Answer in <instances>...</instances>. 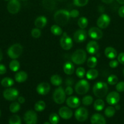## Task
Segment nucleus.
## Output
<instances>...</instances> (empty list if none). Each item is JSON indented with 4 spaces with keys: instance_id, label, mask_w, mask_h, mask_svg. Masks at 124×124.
I'll list each match as a JSON object with an SVG mask.
<instances>
[{
    "instance_id": "1",
    "label": "nucleus",
    "mask_w": 124,
    "mask_h": 124,
    "mask_svg": "<svg viewBox=\"0 0 124 124\" xmlns=\"http://www.w3.org/2000/svg\"><path fill=\"white\" fill-rule=\"evenodd\" d=\"M54 20L59 25H65L71 18L70 12L66 10H59L54 14Z\"/></svg>"
},
{
    "instance_id": "2",
    "label": "nucleus",
    "mask_w": 124,
    "mask_h": 124,
    "mask_svg": "<svg viewBox=\"0 0 124 124\" xmlns=\"http://www.w3.org/2000/svg\"><path fill=\"white\" fill-rule=\"evenodd\" d=\"M108 91V85L104 82H98L93 86V94L97 98H102L105 97L107 94Z\"/></svg>"
},
{
    "instance_id": "3",
    "label": "nucleus",
    "mask_w": 124,
    "mask_h": 124,
    "mask_svg": "<svg viewBox=\"0 0 124 124\" xmlns=\"http://www.w3.org/2000/svg\"><path fill=\"white\" fill-rule=\"evenodd\" d=\"M87 59V53L84 50L78 49L75 51L71 56L73 62L77 65L83 64Z\"/></svg>"
},
{
    "instance_id": "4",
    "label": "nucleus",
    "mask_w": 124,
    "mask_h": 124,
    "mask_svg": "<svg viewBox=\"0 0 124 124\" xmlns=\"http://www.w3.org/2000/svg\"><path fill=\"white\" fill-rule=\"evenodd\" d=\"M23 52V47L19 44H15L8 48L7 54L11 59H15L21 55Z\"/></svg>"
},
{
    "instance_id": "5",
    "label": "nucleus",
    "mask_w": 124,
    "mask_h": 124,
    "mask_svg": "<svg viewBox=\"0 0 124 124\" xmlns=\"http://www.w3.org/2000/svg\"><path fill=\"white\" fill-rule=\"evenodd\" d=\"M75 90L76 93L80 95L86 94L90 90L89 82L85 79L80 80L75 85Z\"/></svg>"
},
{
    "instance_id": "6",
    "label": "nucleus",
    "mask_w": 124,
    "mask_h": 124,
    "mask_svg": "<svg viewBox=\"0 0 124 124\" xmlns=\"http://www.w3.org/2000/svg\"><path fill=\"white\" fill-rule=\"evenodd\" d=\"M53 99L54 102L58 104H62L66 99V93L62 87H59L54 91Z\"/></svg>"
},
{
    "instance_id": "7",
    "label": "nucleus",
    "mask_w": 124,
    "mask_h": 124,
    "mask_svg": "<svg viewBox=\"0 0 124 124\" xmlns=\"http://www.w3.org/2000/svg\"><path fill=\"white\" fill-rule=\"evenodd\" d=\"M73 40L65 32L63 33L60 39L61 47L65 50H70L73 47Z\"/></svg>"
},
{
    "instance_id": "8",
    "label": "nucleus",
    "mask_w": 124,
    "mask_h": 124,
    "mask_svg": "<svg viewBox=\"0 0 124 124\" xmlns=\"http://www.w3.org/2000/svg\"><path fill=\"white\" fill-rule=\"evenodd\" d=\"M19 92L18 90L13 88H7L3 92V96L6 100L12 101L18 98Z\"/></svg>"
},
{
    "instance_id": "9",
    "label": "nucleus",
    "mask_w": 124,
    "mask_h": 124,
    "mask_svg": "<svg viewBox=\"0 0 124 124\" xmlns=\"http://www.w3.org/2000/svg\"><path fill=\"white\" fill-rule=\"evenodd\" d=\"M75 116L76 119L79 122H84L88 118V110L84 107L79 108L75 111Z\"/></svg>"
},
{
    "instance_id": "10",
    "label": "nucleus",
    "mask_w": 124,
    "mask_h": 124,
    "mask_svg": "<svg viewBox=\"0 0 124 124\" xmlns=\"http://www.w3.org/2000/svg\"><path fill=\"white\" fill-rule=\"evenodd\" d=\"M7 10L11 14H16L21 8V4L19 0H10L7 4Z\"/></svg>"
},
{
    "instance_id": "11",
    "label": "nucleus",
    "mask_w": 124,
    "mask_h": 124,
    "mask_svg": "<svg viewBox=\"0 0 124 124\" xmlns=\"http://www.w3.org/2000/svg\"><path fill=\"white\" fill-rule=\"evenodd\" d=\"M24 119L26 124H36L38 121L37 114L33 110H29L24 115Z\"/></svg>"
},
{
    "instance_id": "12",
    "label": "nucleus",
    "mask_w": 124,
    "mask_h": 124,
    "mask_svg": "<svg viewBox=\"0 0 124 124\" xmlns=\"http://www.w3.org/2000/svg\"><path fill=\"white\" fill-rule=\"evenodd\" d=\"M111 19L107 14H102L98 18L97 20V25L101 29H106L110 24Z\"/></svg>"
},
{
    "instance_id": "13",
    "label": "nucleus",
    "mask_w": 124,
    "mask_h": 124,
    "mask_svg": "<svg viewBox=\"0 0 124 124\" xmlns=\"http://www.w3.org/2000/svg\"><path fill=\"white\" fill-rule=\"evenodd\" d=\"M120 94L117 92H111L107 96L106 101L110 105H115L117 104L120 101Z\"/></svg>"
},
{
    "instance_id": "14",
    "label": "nucleus",
    "mask_w": 124,
    "mask_h": 124,
    "mask_svg": "<svg viewBox=\"0 0 124 124\" xmlns=\"http://www.w3.org/2000/svg\"><path fill=\"white\" fill-rule=\"evenodd\" d=\"M88 34L91 38L95 40H99L102 38L103 33L100 28L93 27L88 31Z\"/></svg>"
},
{
    "instance_id": "15",
    "label": "nucleus",
    "mask_w": 124,
    "mask_h": 124,
    "mask_svg": "<svg viewBox=\"0 0 124 124\" xmlns=\"http://www.w3.org/2000/svg\"><path fill=\"white\" fill-rule=\"evenodd\" d=\"M87 38V31L84 29H80L75 32L73 35V39L77 43H82L84 42Z\"/></svg>"
},
{
    "instance_id": "16",
    "label": "nucleus",
    "mask_w": 124,
    "mask_h": 124,
    "mask_svg": "<svg viewBox=\"0 0 124 124\" xmlns=\"http://www.w3.org/2000/svg\"><path fill=\"white\" fill-rule=\"evenodd\" d=\"M50 90V85L47 82H41L38 85L36 92L41 95H46Z\"/></svg>"
},
{
    "instance_id": "17",
    "label": "nucleus",
    "mask_w": 124,
    "mask_h": 124,
    "mask_svg": "<svg viewBox=\"0 0 124 124\" xmlns=\"http://www.w3.org/2000/svg\"><path fill=\"white\" fill-rule=\"evenodd\" d=\"M86 50L89 54H94L98 53V52L99 51V46L96 41H90L86 46Z\"/></svg>"
},
{
    "instance_id": "18",
    "label": "nucleus",
    "mask_w": 124,
    "mask_h": 124,
    "mask_svg": "<svg viewBox=\"0 0 124 124\" xmlns=\"http://www.w3.org/2000/svg\"><path fill=\"white\" fill-rule=\"evenodd\" d=\"M59 115L64 119H70L73 116V111L67 107H62L59 109Z\"/></svg>"
},
{
    "instance_id": "19",
    "label": "nucleus",
    "mask_w": 124,
    "mask_h": 124,
    "mask_svg": "<svg viewBox=\"0 0 124 124\" xmlns=\"http://www.w3.org/2000/svg\"><path fill=\"white\" fill-rule=\"evenodd\" d=\"M66 104L70 108H76L81 105V101L76 96H70L66 100Z\"/></svg>"
},
{
    "instance_id": "20",
    "label": "nucleus",
    "mask_w": 124,
    "mask_h": 124,
    "mask_svg": "<svg viewBox=\"0 0 124 124\" xmlns=\"http://www.w3.org/2000/svg\"><path fill=\"white\" fill-rule=\"evenodd\" d=\"M92 124H106L105 117L99 113H95L91 117Z\"/></svg>"
},
{
    "instance_id": "21",
    "label": "nucleus",
    "mask_w": 124,
    "mask_h": 124,
    "mask_svg": "<svg viewBox=\"0 0 124 124\" xmlns=\"http://www.w3.org/2000/svg\"><path fill=\"white\" fill-rule=\"evenodd\" d=\"M42 5L46 10H53L56 8V2L54 0H42Z\"/></svg>"
},
{
    "instance_id": "22",
    "label": "nucleus",
    "mask_w": 124,
    "mask_h": 124,
    "mask_svg": "<svg viewBox=\"0 0 124 124\" xmlns=\"http://www.w3.org/2000/svg\"><path fill=\"white\" fill-rule=\"evenodd\" d=\"M47 23V19L46 16H40L38 17L35 21V25L38 29H42L46 25Z\"/></svg>"
},
{
    "instance_id": "23",
    "label": "nucleus",
    "mask_w": 124,
    "mask_h": 124,
    "mask_svg": "<svg viewBox=\"0 0 124 124\" xmlns=\"http://www.w3.org/2000/svg\"><path fill=\"white\" fill-rule=\"evenodd\" d=\"M104 53L106 57H107L108 59H113L117 56V51L115 48L112 47H107L104 51Z\"/></svg>"
},
{
    "instance_id": "24",
    "label": "nucleus",
    "mask_w": 124,
    "mask_h": 124,
    "mask_svg": "<svg viewBox=\"0 0 124 124\" xmlns=\"http://www.w3.org/2000/svg\"><path fill=\"white\" fill-rule=\"evenodd\" d=\"M28 75L26 72L24 71H21L16 73V74L15 76V79L17 82L19 83H23L27 79Z\"/></svg>"
},
{
    "instance_id": "25",
    "label": "nucleus",
    "mask_w": 124,
    "mask_h": 124,
    "mask_svg": "<svg viewBox=\"0 0 124 124\" xmlns=\"http://www.w3.org/2000/svg\"><path fill=\"white\" fill-rule=\"evenodd\" d=\"M64 72L67 75H71L75 71V66L70 62H67L63 67Z\"/></svg>"
},
{
    "instance_id": "26",
    "label": "nucleus",
    "mask_w": 124,
    "mask_h": 124,
    "mask_svg": "<svg viewBox=\"0 0 124 124\" xmlns=\"http://www.w3.org/2000/svg\"><path fill=\"white\" fill-rule=\"evenodd\" d=\"M99 75V72L97 70L94 69H92L88 70L86 73V77L89 80H93L97 78Z\"/></svg>"
},
{
    "instance_id": "27",
    "label": "nucleus",
    "mask_w": 124,
    "mask_h": 124,
    "mask_svg": "<svg viewBox=\"0 0 124 124\" xmlns=\"http://www.w3.org/2000/svg\"><path fill=\"white\" fill-rule=\"evenodd\" d=\"M50 82L53 85L60 86L62 83V79L59 75H54L51 77Z\"/></svg>"
},
{
    "instance_id": "28",
    "label": "nucleus",
    "mask_w": 124,
    "mask_h": 124,
    "mask_svg": "<svg viewBox=\"0 0 124 124\" xmlns=\"http://www.w3.org/2000/svg\"><path fill=\"white\" fill-rule=\"evenodd\" d=\"M93 106H94V110L98 111H101L105 107V102L102 99H98L95 101Z\"/></svg>"
},
{
    "instance_id": "29",
    "label": "nucleus",
    "mask_w": 124,
    "mask_h": 124,
    "mask_svg": "<svg viewBox=\"0 0 124 124\" xmlns=\"http://www.w3.org/2000/svg\"><path fill=\"white\" fill-rule=\"evenodd\" d=\"M50 31L52 33V34L56 35V36H60L63 34V31L61 27H59L58 25H56V24L53 25L51 27Z\"/></svg>"
},
{
    "instance_id": "30",
    "label": "nucleus",
    "mask_w": 124,
    "mask_h": 124,
    "mask_svg": "<svg viewBox=\"0 0 124 124\" xmlns=\"http://www.w3.org/2000/svg\"><path fill=\"white\" fill-rule=\"evenodd\" d=\"M98 64V59L95 56H91L87 59V65L91 69H94Z\"/></svg>"
},
{
    "instance_id": "31",
    "label": "nucleus",
    "mask_w": 124,
    "mask_h": 124,
    "mask_svg": "<svg viewBox=\"0 0 124 124\" xmlns=\"http://www.w3.org/2000/svg\"><path fill=\"white\" fill-rule=\"evenodd\" d=\"M88 21L87 19V18L84 16L81 17L80 18H79L78 21V26L81 28V29H84L88 26Z\"/></svg>"
},
{
    "instance_id": "32",
    "label": "nucleus",
    "mask_w": 124,
    "mask_h": 124,
    "mask_svg": "<svg viewBox=\"0 0 124 124\" xmlns=\"http://www.w3.org/2000/svg\"><path fill=\"white\" fill-rule=\"evenodd\" d=\"M46 103L43 101H39L35 104V111L41 112V111H44L46 108Z\"/></svg>"
},
{
    "instance_id": "33",
    "label": "nucleus",
    "mask_w": 124,
    "mask_h": 124,
    "mask_svg": "<svg viewBox=\"0 0 124 124\" xmlns=\"http://www.w3.org/2000/svg\"><path fill=\"white\" fill-rule=\"evenodd\" d=\"M9 68L12 71H17L20 68V64L17 60L13 59L10 62Z\"/></svg>"
},
{
    "instance_id": "34",
    "label": "nucleus",
    "mask_w": 124,
    "mask_h": 124,
    "mask_svg": "<svg viewBox=\"0 0 124 124\" xmlns=\"http://www.w3.org/2000/svg\"><path fill=\"white\" fill-rule=\"evenodd\" d=\"M1 85L4 87H10L14 84V81L12 78H5L1 81Z\"/></svg>"
},
{
    "instance_id": "35",
    "label": "nucleus",
    "mask_w": 124,
    "mask_h": 124,
    "mask_svg": "<svg viewBox=\"0 0 124 124\" xmlns=\"http://www.w3.org/2000/svg\"><path fill=\"white\" fill-rule=\"evenodd\" d=\"M116 108L112 106H109L105 110V115L108 117H111L115 115L116 113Z\"/></svg>"
},
{
    "instance_id": "36",
    "label": "nucleus",
    "mask_w": 124,
    "mask_h": 124,
    "mask_svg": "<svg viewBox=\"0 0 124 124\" xmlns=\"http://www.w3.org/2000/svg\"><path fill=\"white\" fill-rule=\"evenodd\" d=\"M20 104L19 102H14L12 103L9 107V110L10 112L13 113H15L18 111H19L20 110Z\"/></svg>"
},
{
    "instance_id": "37",
    "label": "nucleus",
    "mask_w": 124,
    "mask_h": 124,
    "mask_svg": "<svg viewBox=\"0 0 124 124\" xmlns=\"http://www.w3.org/2000/svg\"><path fill=\"white\" fill-rule=\"evenodd\" d=\"M93 98L90 95H87L84 97L82 99V103L85 106H89L93 103Z\"/></svg>"
},
{
    "instance_id": "38",
    "label": "nucleus",
    "mask_w": 124,
    "mask_h": 124,
    "mask_svg": "<svg viewBox=\"0 0 124 124\" xmlns=\"http://www.w3.org/2000/svg\"><path fill=\"white\" fill-rule=\"evenodd\" d=\"M9 124H21V120L18 115H13L9 119Z\"/></svg>"
},
{
    "instance_id": "39",
    "label": "nucleus",
    "mask_w": 124,
    "mask_h": 124,
    "mask_svg": "<svg viewBox=\"0 0 124 124\" xmlns=\"http://www.w3.org/2000/svg\"><path fill=\"white\" fill-rule=\"evenodd\" d=\"M107 82L111 85H115L117 84L118 82V78L116 75H111L108 78Z\"/></svg>"
},
{
    "instance_id": "40",
    "label": "nucleus",
    "mask_w": 124,
    "mask_h": 124,
    "mask_svg": "<svg viewBox=\"0 0 124 124\" xmlns=\"http://www.w3.org/2000/svg\"><path fill=\"white\" fill-rule=\"evenodd\" d=\"M49 121L52 124H58L59 121V117L56 113H52L49 116Z\"/></svg>"
},
{
    "instance_id": "41",
    "label": "nucleus",
    "mask_w": 124,
    "mask_h": 124,
    "mask_svg": "<svg viewBox=\"0 0 124 124\" xmlns=\"http://www.w3.org/2000/svg\"><path fill=\"white\" fill-rule=\"evenodd\" d=\"M76 74L77 76H78L79 78H83L86 75L85 70L84 68L82 67H79L76 70Z\"/></svg>"
},
{
    "instance_id": "42",
    "label": "nucleus",
    "mask_w": 124,
    "mask_h": 124,
    "mask_svg": "<svg viewBox=\"0 0 124 124\" xmlns=\"http://www.w3.org/2000/svg\"><path fill=\"white\" fill-rule=\"evenodd\" d=\"M31 35L32 36V37L34 38H39L41 36V30H40V29H38L37 27L34 28V29H33L31 30Z\"/></svg>"
},
{
    "instance_id": "43",
    "label": "nucleus",
    "mask_w": 124,
    "mask_h": 124,
    "mask_svg": "<svg viewBox=\"0 0 124 124\" xmlns=\"http://www.w3.org/2000/svg\"><path fill=\"white\" fill-rule=\"evenodd\" d=\"M88 0H73V4L78 7H84L88 4Z\"/></svg>"
},
{
    "instance_id": "44",
    "label": "nucleus",
    "mask_w": 124,
    "mask_h": 124,
    "mask_svg": "<svg viewBox=\"0 0 124 124\" xmlns=\"http://www.w3.org/2000/svg\"><path fill=\"white\" fill-rule=\"evenodd\" d=\"M116 89L117 92H124V81H121L116 84Z\"/></svg>"
},
{
    "instance_id": "45",
    "label": "nucleus",
    "mask_w": 124,
    "mask_h": 124,
    "mask_svg": "<svg viewBox=\"0 0 124 124\" xmlns=\"http://www.w3.org/2000/svg\"><path fill=\"white\" fill-rule=\"evenodd\" d=\"M70 16L72 17V18H77V17L79 15V12L78 10H76V9L72 10L70 12Z\"/></svg>"
},
{
    "instance_id": "46",
    "label": "nucleus",
    "mask_w": 124,
    "mask_h": 124,
    "mask_svg": "<svg viewBox=\"0 0 124 124\" xmlns=\"http://www.w3.org/2000/svg\"><path fill=\"white\" fill-rule=\"evenodd\" d=\"M119 65V61L117 60H113L111 61L109 63V66L112 69H115V68L117 67Z\"/></svg>"
},
{
    "instance_id": "47",
    "label": "nucleus",
    "mask_w": 124,
    "mask_h": 124,
    "mask_svg": "<svg viewBox=\"0 0 124 124\" xmlns=\"http://www.w3.org/2000/svg\"><path fill=\"white\" fill-rule=\"evenodd\" d=\"M117 61L122 65H124V52L120 53L117 56Z\"/></svg>"
},
{
    "instance_id": "48",
    "label": "nucleus",
    "mask_w": 124,
    "mask_h": 124,
    "mask_svg": "<svg viewBox=\"0 0 124 124\" xmlns=\"http://www.w3.org/2000/svg\"><path fill=\"white\" fill-rule=\"evenodd\" d=\"M65 92L66 94L70 96L73 93V89L71 86H67L65 89Z\"/></svg>"
},
{
    "instance_id": "49",
    "label": "nucleus",
    "mask_w": 124,
    "mask_h": 124,
    "mask_svg": "<svg viewBox=\"0 0 124 124\" xmlns=\"http://www.w3.org/2000/svg\"><path fill=\"white\" fill-rule=\"evenodd\" d=\"M7 71L6 66L3 64H0V75H4Z\"/></svg>"
},
{
    "instance_id": "50",
    "label": "nucleus",
    "mask_w": 124,
    "mask_h": 124,
    "mask_svg": "<svg viewBox=\"0 0 124 124\" xmlns=\"http://www.w3.org/2000/svg\"><path fill=\"white\" fill-rule=\"evenodd\" d=\"M118 14L119 16L121 18H124V6H121L118 10Z\"/></svg>"
},
{
    "instance_id": "51",
    "label": "nucleus",
    "mask_w": 124,
    "mask_h": 124,
    "mask_svg": "<svg viewBox=\"0 0 124 124\" xmlns=\"http://www.w3.org/2000/svg\"><path fill=\"white\" fill-rule=\"evenodd\" d=\"M74 83V80L72 78H69L66 79L65 81V84L68 86H71Z\"/></svg>"
},
{
    "instance_id": "52",
    "label": "nucleus",
    "mask_w": 124,
    "mask_h": 124,
    "mask_svg": "<svg viewBox=\"0 0 124 124\" xmlns=\"http://www.w3.org/2000/svg\"><path fill=\"white\" fill-rule=\"evenodd\" d=\"M18 102H19V104H23V103L25 102V99H24V97L23 96L18 97Z\"/></svg>"
},
{
    "instance_id": "53",
    "label": "nucleus",
    "mask_w": 124,
    "mask_h": 124,
    "mask_svg": "<svg viewBox=\"0 0 124 124\" xmlns=\"http://www.w3.org/2000/svg\"><path fill=\"white\" fill-rule=\"evenodd\" d=\"M101 1L105 4H110L113 1V0H101Z\"/></svg>"
},
{
    "instance_id": "54",
    "label": "nucleus",
    "mask_w": 124,
    "mask_h": 124,
    "mask_svg": "<svg viewBox=\"0 0 124 124\" xmlns=\"http://www.w3.org/2000/svg\"><path fill=\"white\" fill-rule=\"evenodd\" d=\"M116 1H117V2H118L119 4H124V0H116Z\"/></svg>"
},
{
    "instance_id": "55",
    "label": "nucleus",
    "mask_w": 124,
    "mask_h": 124,
    "mask_svg": "<svg viewBox=\"0 0 124 124\" xmlns=\"http://www.w3.org/2000/svg\"><path fill=\"white\" fill-rule=\"evenodd\" d=\"M115 108H116V110H119L121 109V106H120L119 105H117V104H116V107H115Z\"/></svg>"
},
{
    "instance_id": "56",
    "label": "nucleus",
    "mask_w": 124,
    "mask_h": 124,
    "mask_svg": "<svg viewBox=\"0 0 124 124\" xmlns=\"http://www.w3.org/2000/svg\"><path fill=\"white\" fill-rule=\"evenodd\" d=\"M2 52H1V50H0V61L2 60Z\"/></svg>"
},
{
    "instance_id": "57",
    "label": "nucleus",
    "mask_w": 124,
    "mask_h": 124,
    "mask_svg": "<svg viewBox=\"0 0 124 124\" xmlns=\"http://www.w3.org/2000/svg\"><path fill=\"white\" fill-rule=\"evenodd\" d=\"M58 1H60V2H64V1H67V0H58Z\"/></svg>"
},
{
    "instance_id": "58",
    "label": "nucleus",
    "mask_w": 124,
    "mask_h": 124,
    "mask_svg": "<svg viewBox=\"0 0 124 124\" xmlns=\"http://www.w3.org/2000/svg\"><path fill=\"white\" fill-rule=\"evenodd\" d=\"M44 124H52L50 123V122H44Z\"/></svg>"
},
{
    "instance_id": "59",
    "label": "nucleus",
    "mask_w": 124,
    "mask_h": 124,
    "mask_svg": "<svg viewBox=\"0 0 124 124\" xmlns=\"http://www.w3.org/2000/svg\"><path fill=\"white\" fill-rule=\"evenodd\" d=\"M123 74H124V71H123Z\"/></svg>"
},
{
    "instance_id": "60",
    "label": "nucleus",
    "mask_w": 124,
    "mask_h": 124,
    "mask_svg": "<svg viewBox=\"0 0 124 124\" xmlns=\"http://www.w3.org/2000/svg\"><path fill=\"white\" fill-rule=\"evenodd\" d=\"M0 116H1V110H0Z\"/></svg>"
},
{
    "instance_id": "61",
    "label": "nucleus",
    "mask_w": 124,
    "mask_h": 124,
    "mask_svg": "<svg viewBox=\"0 0 124 124\" xmlns=\"http://www.w3.org/2000/svg\"><path fill=\"white\" fill-rule=\"evenodd\" d=\"M4 1H10V0H4Z\"/></svg>"
}]
</instances>
